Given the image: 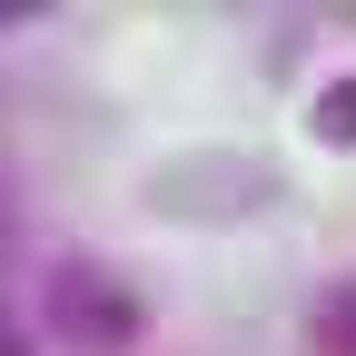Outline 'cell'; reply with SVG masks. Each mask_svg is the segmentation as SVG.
Returning <instances> with one entry per match:
<instances>
[{
	"mask_svg": "<svg viewBox=\"0 0 356 356\" xmlns=\"http://www.w3.org/2000/svg\"><path fill=\"white\" fill-rule=\"evenodd\" d=\"M50 307L70 317V337H129V327H139V297H129L119 277H99V267H60Z\"/></svg>",
	"mask_w": 356,
	"mask_h": 356,
	"instance_id": "obj_2",
	"label": "cell"
},
{
	"mask_svg": "<svg viewBox=\"0 0 356 356\" xmlns=\"http://www.w3.org/2000/svg\"><path fill=\"white\" fill-rule=\"evenodd\" d=\"M317 129H327V139H356V70L317 89Z\"/></svg>",
	"mask_w": 356,
	"mask_h": 356,
	"instance_id": "obj_3",
	"label": "cell"
},
{
	"mask_svg": "<svg viewBox=\"0 0 356 356\" xmlns=\"http://www.w3.org/2000/svg\"><path fill=\"white\" fill-rule=\"evenodd\" d=\"M277 178H267L257 159H238V149H188L178 168H159L149 178V198L159 208H188V218H238V208H257Z\"/></svg>",
	"mask_w": 356,
	"mask_h": 356,
	"instance_id": "obj_1",
	"label": "cell"
}]
</instances>
